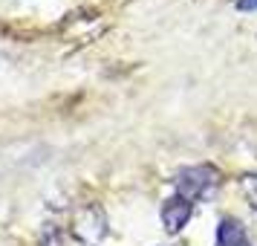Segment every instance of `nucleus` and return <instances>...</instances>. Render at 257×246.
Listing matches in <instances>:
<instances>
[{
    "mask_svg": "<svg viewBox=\"0 0 257 246\" xmlns=\"http://www.w3.org/2000/svg\"><path fill=\"white\" fill-rule=\"evenodd\" d=\"M176 194L185 200H202L208 197L214 188L220 186V174L214 165H191V168H182L179 174L174 177Z\"/></svg>",
    "mask_w": 257,
    "mask_h": 246,
    "instance_id": "f257e3e1",
    "label": "nucleus"
},
{
    "mask_svg": "<svg viewBox=\"0 0 257 246\" xmlns=\"http://www.w3.org/2000/svg\"><path fill=\"white\" fill-rule=\"evenodd\" d=\"M191 211H194V203H191V200L179 197V194L168 197V200L162 203V211H159L165 232H168V234L182 232V229L188 226V220H191Z\"/></svg>",
    "mask_w": 257,
    "mask_h": 246,
    "instance_id": "f03ea898",
    "label": "nucleus"
},
{
    "mask_svg": "<svg viewBox=\"0 0 257 246\" xmlns=\"http://www.w3.org/2000/svg\"><path fill=\"white\" fill-rule=\"evenodd\" d=\"M217 246H251V240L237 217H222L217 226Z\"/></svg>",
    "mask_w": 257,
    "mask_h": 246,
    "instance_id": "7ed1b4c3",
    "label": "nucleus"
},
{
    "mask_svg": "<svg viewBox=\"0 0 257 246\" xmlns=\"http://www.w3.org/2000/svg\"><path fill=\"white\" fill-rule=\"evenodd\" d=\"M240 188H243V197L248 200V206L257 211V171L254 174H245L240 180Z\"/></svg>",
    "mask_w": 257,
    "mask_h": 246,
    "instance_id": "20e7f679",
    "label": "nucleus"
},
{
    "mask_svg": "<svg viewBox=\"0 0 257 246\" xmlns=\"http://www.w3.org/2000/svg\"><path fill=\"white\" fill-rule=\"evenodd\" d=\"M237 12H257V0H237Z\"/></svg>",
    "mask_w": 257,
    "mask_h": 246,
    "instance_id": "39448f33",
    "label": "nucleus"
}]
</instances>
